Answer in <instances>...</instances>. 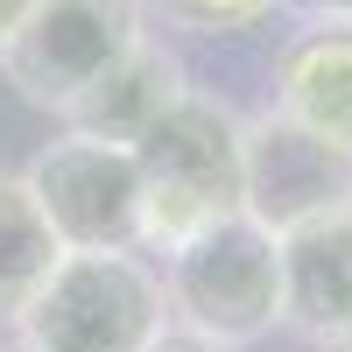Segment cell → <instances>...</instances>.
<instances>
[{
  "label": "cell",
  "mask_w": 352,
  "mask_h": 352,
  "mask_svg": "<svg viewBox=\"0 0 352 352\" xmlns=\"http://www.w3.org/2000/svg\"><path fill=\"white\" fill-rule=\"evenodd\" d=\"M56 232L36 212L21 169H0V331H14V317L28 310V296L43 289V275L56 268Z\"/></svg>",
  "instance_id": "cell-10"
},
{
  "label": "cell",
  "mask_w": 352,
  "mask_h": 352,
  "mask_svg": "<svg viewBox=\"0 0 352 352\" xmlns=\"http://www.w3.org/2000/svg\"><path fill=\"white\" fill-rule=\"evenodd\" d=\"M275 113L352 155V28H303L275 56Z\"/></svg>",
  "instance_id": "cell-8"
},
{
  "label": "cell",
  "mask_w": 352,
  "mask_h": 352,
  "mask_svg": "<svg viewBox=\"0 0 352 352\" xmlns=\"http://www.w3.org/2000/svg\"><path fill=\"white\" fill-rule=\"evenodd\" d=\"M240 127L247 120L219 92H197L190 85V92L134 141L141 247L169 254L176 240H190L197 226L240 212Z\"/></svg>",
  "instance_id": "cell-2"
},
{
  "label": "cell",
  "mask_w": 352,
  "mask_h": 352,
  "mask_svg": "<svg viewBox=\"0 0 352 352\" xmlns=\"http://www.w3.org/2000/svg\"><path fill=\"white\" fill-rule=\"evenodd\" d=\"M352 204V155L317 141L282 113H254L240 127V212L261 232H296L310 219H331Z\"/></svg>",
  "instance_id": "cell-6"
},
{
  "label": "cell",
  "mask_w": 352,
  "mask_h": 352,
  "mask_svg": "<svg viewBox=\"0 0 352 352\" xmlns=\"http://www.w3.org/2000/svg\"><path fill=\"white\" fill-rule=\"evenodd\" d=\"M148 352H226V345H204V338H184V331H162Z\"/></svg>",
  "instance_id": "cell-13"
},
{
  "label": "cell",
  "mask_w": 352,
  "mask_h": 352,
  "mask_svg": "<svg viewBox=\"0 0 352 352\" xmlns=\"http://www.w3.org/2000/svg\"><path fill=\"white\" fill-rule=\"evenodd\" d=\"M317 345H324V352H352V310H345V317H338V324L317 338Z\"/></svg>",
  "instance_id": "cell-15"
},
{
  "label": "cell",
  "mask_w": 352,
  "mask_h": 352,
  "mask_svg": "<svg viewBox=\"0 0 352 352\" xmlns=\"http://www.w3.org/2000/svg\"><path fill=\"white\" fill-rule=\"evenodd\" d=\"M162 310L169 331L247 352L282 324V240L247 212L197 226L162 254Z\"/></svg>",
  "instance_id": "cell-1"
},
{
  "label": "cell",
  "mask_w": 352,
  "mask_h": 352,
  "mask_svg": "<svg viewBox=\"0 0 352 352\" xmlns=\"http://www.w3.org/2000/svg\"><path fill=\"white\" fill-rule=\"evenodd\" d=\"M28 8H36V0H0V50H8V36L21 28V14H28Z\"/></svg>",
  "instance_id": "cell-14"
},
{
  "label": "cell",
  "mask_w": 352,
  "mask_h": 352,
  "mask_svg": "<svg viewBox=\"0 0 352 352\" xmlns=\"http://www.w3.org/2000/svg\"><path fill=\"white\" fill-rule=\"evenodd\" d=\"M352 310V204L282 232V324L324 338Z\"/></svg>",
  "instance_id": "cell-9"
},
{
  "label": "cell",
  "mask_w": 352,
  "mask_h": 352,
  "mask_svg": "<svg viewBox=\"0 0 352 352\" xmlns=\"http://www.w3.org/2000/svg\"><path fill=\"white\" fill-rule=\"evenodd\" d=\"M282 8H296L310 28H352V0H282Z\"/></svg>",
  "instance_id": "cell-12"
},
{
  "label": "cell",
  "mask_w": 352,
  "mask_h": 352,
  "mask_svg": "<svg viewBox=\"0 0 352 352\" xmlns=\"http://www.w3.org/2000/svg\"><path fill=\"white\" fill-rule=\"evenodd\" d=\"M14 352H21V345H14Z\"/></svg>",
  "instance_id": "cell-16"
},
{
  "label": "cell",
  "mask_w": 352,
  "mask_h": 352,
  "mask_svg": "<svg viewBox=\"0 0 352 352\" xmlns=\"http://www.w3.org/2000/svg\"><path fill=\"white\" fill-rule=\"evenodd\" d=\"M275 8L282 0H141V14H155L162 28H184V36H240Z\"/></svg>",
  "instance_id": "cell-11"
},
{
  "label": "cell",
  "mask_w": 352,
  "mask_h": 352,
  "mask_svg": "<svg viewBox=\"0 0 352 352\" xmlns=\"http://www.w3.org/2000/svg\"><path fill=\"white\" fill-rule=\"evenodd\" d=\"M162 331V275L141 254H56L14 317L21 352H148Z\"/></svg>",
  "instance_id": "cell-3"
},
{
  "label": "cell",
  "mask_w": 352,
  "mask_h": 352,
  "mask_svg": "<svg viewBox=\"0 0 352 352\" xmlns=\"http://www.w3.org/2000/svg\"><path fill=\"white\" fill-rule=\"evenodd\" d=\"M36 212L64 254H134L141 247V169L134 148L92 134H56L21 169Z\"/></svg>",
  "instance_id": "cell-5"
},
{
  "label": "cell",
  "mask_w": 352,
  "mask_h": 352,
  "mask_svg": "<svg viewBox=\"0 0 352 352\" xmlns=\"http://www.w3.org/2000/svg\"><path fill=\"white\" fill-rule=\"evenodd\" d=\"M184 92H190V78L176 64V50H162L155 36H141L99 85H85V92L64 106V134H92V141H113V148H134Z\"/></svg>",
  "instance_id": "cell-7"
},
{
  "label": "cell",
  "mask_w": 352,
  "mask_h": 352,
  "mask_svg": "<svg viewBox=\"0 0 352 352\" xmlns=\"http://www.w3.org/2000/svg\"><path fill=\"white\" fill-rule=\"evenodd\" d=\"M141 36H148L141 0H36L0 50V78L14 85L21 106L64 120V106L85 85H99Z\"/></svg>",
  "instance_id": "cell-4"
}]
</instances>
